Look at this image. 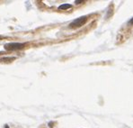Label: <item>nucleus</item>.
<instances>
[{
	"mask_svg": "<svg viewBox=\"0 0 133 128\" xmlns=\"http://www.w3.org/2000/svg\"><path fill=\"white\" fill-rule=\"evenodd\" d=\"M25 46V43H21V42H9L5 43L4 45V49L6 50H16L22 49Z\"/></svg>",
	"mask_w": 133,
	"mask_h": 128,
	"instance_id": "nucleus-1",
	"label": "nucleus"
},
{
	"mask_svg": "<svg viewBox=\"0 0 133 128\" xmlns=\"http://www.w3.org/2000/svg\"><path fill=\"white\" fill-rule=\"evenodd\" d=\"M87 21V17L86 16H81L79 18L75 19L74 21H72L69 24V27L70 28H78L81 27L82 25H84V23H86Z\"/></svg>",
	"mask_w": 133,
	"mask_h": 128,
	"instance_id": "nucleus-2",
	"label": "nucleus"
},
{
	"mask_svg": "<svg viewBox=\"0 0 133 128\" xmlns=\"http://www.w3.org/2000/svg\"><path fill=\"white\" fill-rule=\"evenodd\" d=\"M15 59V57H3L0 59V61H4V62H10Z\"/></svg>",
	"mask_w": 133,
	"mask_h": 128,
	"instance_id": "nucleus-3",
	"label": "nucleus"
},
{
	"mask_svg": "<svg viewBox=\"0 0 133 128\" xmlns=\"http://www.w3.org/2000/svg\"><path fill=\"white\" fill-rule=\"evenodd\" d=\"M72 7V5L70 4H63V5H60L58 6V9L59 10H66V9H69Z\"/></svg>",
	"mask_w": 133,
	"mask_h": 128,
	"instance_id": "nucleus-4",
	"label": "nucleus"
},
{
	"mask_svg": "<svg viewBox=\"0 0 133 128\" xmlns=\"http://www.w3.org/2000/svg\"><path fill=\"white\" fill-rule=\"evenodd\" d=\"M128 24H129V25H133V17L128 22Z\"/></svg>",
	"mask_w": 133,
	"mask_h": 128,
	"instance_id": "nucleus-5",
	"label": "nucleus"
},
{
	"mask_svg": "<svg viewBox=\"0 0 133 128\" xmlns=\"http://www.w3.org/2000/svg\"><path fill=\"white\" fill-rule=\"evenodd\" d=\"M84 1L83 0H76V1H75V4H80V3H83Z\"/></svg>",
	"mask_w": 133,
	"mask_h": 128,
	"instance_id": "nucleus-6",
	"label": "nucleus"
},
{
	"mask_svg": "<svg viewBox=\"0 0 133 128\" xmlns=\"http://www.w3.org/2000/svg\"><path fill=\"white\" fill-rule=\"evenodd\" d=\"M52 125H53V123H52V122H51V123H49V127H53Z\"/></svg>",
	"mask_w": 133,
	"mask_h": 128,
	"instance_id": "nucleus-7",
	"label": "nucleus"
},
{
	"mask_svg": "<svg viewBox=\"0 0 133 128\" xmlns=\"http://www.w3.org/2000/svg\"><path fill=\"white\" fill-rule=\"evenodd\" d=\"M4 128H9V126L7 124H5V125H4Z\"/></svg>",
	"mask_w": 133,
	"mask_h": 128,
	"instance_id": "nucleus-8",
	"label": "nucleus"
},
{
	"mask_svg": "<svg viewBox=\"0 0 133 128\" xmlns=\"http://www.w3.org/2000/svg\"><path fill=\"white\" fill-rule=\"evenodd\" d=\"M3 38H4V37H3V36H1V35H0V40H1V39H3Z\"/></svg>",
	"mask_w": 133,
	"mask_h": 128,
	"instance_id": "nucleus-9",
	"label": "nucleus"
}]
</instances>
